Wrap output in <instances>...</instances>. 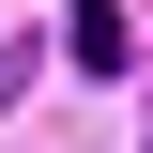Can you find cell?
Segmentation results:
<instances>
[{
	"label": "cell",
	"mask_w": 153,
	"mask_h": 153,
	"mask_svg": "<svg viewBox=\"0 0 153 153\" xmlns=\"http://www.w3.org/2000/svg\"><path fill=\"white\" fill-rule=\"evenodd\" d=\"M61 61L76 76H138V16H123V0H76V16H61Z\"/></svg>",
	"instance_id": "obj_1"
}]
</instances>
